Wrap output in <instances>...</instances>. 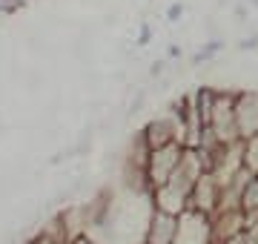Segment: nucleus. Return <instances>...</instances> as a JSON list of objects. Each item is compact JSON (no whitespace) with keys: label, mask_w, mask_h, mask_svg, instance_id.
Returning <instances> with one entry per match:
<instances>
[{"label":"nucleus","mask_w":258,"mask_h":244,"mask_svg":"<svg viewBox=\"0 0 258 244\" xmlns=\"http://www.w3.org/2000/svg\"><path fill=\"white\" fill-rule=\"evenodd\" d=\"M184 152H186V147L181 141L158 147V150H149L147 167H144V172H147V187L149 190L164 187L166 181L172 178V172L178 169V164L184 161Z\"/></svg>","instance_id":"nucleus-1"},{"label":"nucleus","mask_w":258,"mask_h":244,"mask_svg":"<svg viewBox=\"0 0 258 244\" xmlns=\"http://www.w3.org/2000/svg\"><path fill=\"white\" fill-rule=\"evenodd\" d=\"M210 130L221 144L241 141L238 121H235V92L215 89V101H212V112H210Z\"/></svg>","instance_id":"nucleus-2"},{"label":"nucleus","mask_w":258,"mask_h":244,"mask_svg":"<svg viewBox=\"0 0 258 244\" xmlns=\"http://www.w3.org/2000/svg\"><path fill=\"white\" fill-rule=\"evenodd\" d=\"M172 244H215L212 216L198 210H184L178 216V233Z\"/></svg>","instance_id":"nucleus-3"},{"label":"nucleus","mask_w":258,"mask_h":244,"mask_svg":"<svg viewBox=\"0 0 258 244\" xmlns=\"http://www.w3.org/2000/svg\"><path fill=\"white\" fill-rule=\"evenodd\" d=\"M218 204H221V181L215 178L212 172H204L201 178L195 181V187H192L189 210H198V213L215 216V213H218Z\"/></svg>","instance_id":"nucleus-4"},{"label":"nucleus","mask_w":258,"mask_h":244,"mask_svg":"<svg viewBox=\"0 0 258 244\" xmlns=\"http://www.w3.org/2000/svg\"><path fill=\"white\" fill-rule=\"evenodd\" d=\"M235 121H238L241 141L258 135V92L255 89L235 92Z\"/></svg>","instance_id":"nucleus-5"},{"label":"nucleus","mask_w":258,"mask_h":244,"mask_svg":"<svg viewBox=\"0 0 258 244\" xmlns=\"http://www.w3.org/2000/svg\"><path fill=\"white\" fill-rule=\"evenodd\" d=\"M175 233H178V216L155 207V213H152L149 227H147V244H172Z\"/></svg>","instance_id":"nucleus-6"},{"label":"nucleus","mask_w":258,"mask_h":244,"mask_svg":"<svg viewBox=\"0 0 258 244\" xmlns=\"http://www.w3.org/2000/svg\"><path fill=\"white\" fill-rule=\"evenodd\" d=\"M241 161H244V169L247 172L258 175V135L241 141Z\"/></svg>","instance_id":"nucleus-7"},{"label":"nucleus","mask_w":258,"mask_h":244,"mask_svg":"<svg viewBox=\"0 0 258 244\" xmlns=\"http://www.w3.org/2000/svg\"><path fill=\"white\" fill-rule=\"evenodd\" d=\"M215 244H249V238H247V230H244V233H238V235H232V238H224V241H215Z\"/></svg>","instance_id":"nucleus-8"},{"label":"nucleus","mask_w":258,"mask_h":244,"mask_svg":"<svg viewBox=\"0 0 258 244\" xmlns=\"http://www.w3.org/2000/svg\"><path fill=\"white\" fill-rule=\"evenodd\" d=\"M181 15H184V6H181V3H178V6H172V9H169V20H178V18H181Z\"/></svg>","instance_id":"nucleus-9"}]
</instances>
